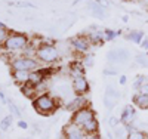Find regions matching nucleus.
Wrapping results in <instances>:
<instances>
[{
  "instance_id": "6ab92c4d",
  "label": "nucleus",
  "mask_w": 148,
  "mask_h": 139,
  "mask_svg": "<svg viewBox=\"0 0 148 139\" xmlns=\"http://www.w3.org/2000/svg\"><path fill=\"white\" fill-rule=\"evenodd\" d=\"M90 14L96 18H104L105 16V8H102L99 3L90 5Z\"/></svg>"
},
{
  "instance_id": "a878e982",
  "label": "nucleus",
  "mask_w": 148,
  "mask_h": 139,
  "mask_svg": "<svg viewBox=\"0 0 148 139\" xmlns=\"http://www.w3.org/2000/svg\"><path fill=\"white\" fill-rule=\"evenodd\" d=\"M147 81H148V79L145 77V75H139V77H136V80L133 81V87H135V89H139V87L142 84H145Z\"/></svg>"
},
{
  "instance_id": "bb28decb",
  "label": "nucleus",
  "mask_w": 148,
  "mask_h": 139,
  "mask_svg": "<svg viewBox=\"0 0 148 139\" xmlns=\"http://www.w3.org/2000/svg\"><path fill=\"white\" fill-rule=\"evenodd\" d=\"M8 105H9L10 111L14 112V116H16V117H21V111H19V108L16 107V104H14L12 101H8Z\"/></svg>"
},
{
  "instance_id": "a211bd4d",
  "label": "nucleus",
  "mask_w": 148,
  "mask_h": 139,
  "mask_svg": "<svg viewBox=\"0 0 148 139\" xmlns=\"http://www.w3.org/2000/svg\"><path fill=\"white\" fill-rule=\"evenodd\" d=\"M88 39H89L90 45H98V46H101V45L105 42V39H104V33H101V31H95V33L88 34Z\"/></svg>"
},
{
  "instance_id": "72a5a7b5",
  "label": "nucleus",
  "mask_w": 148,
  "mask_h": 139,
  "mask_svg": "<svg viewBox=\"0 0 148 139\" xmlns=\"http://www.w3.org/2000/svg\"><path fill=\"white\" fill-rule=\"evenodd\" d=\"M141 46H142V49L148 50V40H147V39H144V40L141 42Z\"/></svg>"
},
{
  "instance_id": "aec40b11",
  "label": "nucleus",
  "mask_w": 148,
  "mask_h": 139,
  "mask_svg": "<svg viewBox=\"0 0 148 139\" xmlns=\"http://www.w3.org/2000/svg\"><path fill=\"white\" fill-rule=\"evenodd\" d=\"M22 93L25 95V96H28V98H31V99H34L36 98V93H37V87L33 86V84H30V83H27V84L22 86Z\"/></svg>"
},
{
  "instance_id": "f3484780",
  "label": "nucleus",
  "mask_w": 148,
  "mask_h": 139,
  "mask_svg": "<svg viewBox=\"0 0 148 139\" xmlns=\"http://www.w3.org/2000/svg\"><path fill=\"white\" fill-rule=\"evenodd\" d=\"M82 129H83V132H84L86 135L98 133V129H99V123H98V120H96V118H93V120H90L89 123H86Z\"/></svg>"
},
{
  "instance_id": "423d86ee",
  "label": "nucleus",
  "mask_w": 148,
  "mask_h": 139,
  "mask_svg": "<svg viewBox=\"0 0 148 139\" xmlns=\"http://www.w3.org/2000/svg\"><path fill=\"white\" fill-rule=\"evenodd\" d=\"M86 133L83 132L82 127H79L74 123H68L62 129V139H84Z\"/></svg>"
},
{
  "instance_id": "58836bf2",
  "label": "nucleus",
  "mask_w": 148,
  "mask_h": 139,
  "mask_svg": "<svg viewBox=\"0 0 148 139\" xmlns=\"http://www.w3.org/2000/svg\"><path fill=\"white\" fill-rule=\"evenodd\" d=\"M147 56H148V53H147Z\"/></svg>"
},
{
  "instance_id": "39448f33",
  "label": "nucleus",
  "mask_w": 148,
  "mask_h": 139,
  "mask_svg": "<svg viewBox=\"0 0 148 139\" xmlns=\"http://www.w3.org/2000/svg\"><path fill=\"white\" fill-rule=\"evenodd\" d=\"M93 118H95V111H93L89 105H86V107L77 110L76 112H73V116H71V123L77 124L79 127H83L86 123H89V121L93 120Z\"/></svg>"
},
{
  "instance_id": "393cba45",
  "label": "nucleus",
  "mask_w": 148,
  "mask_h": 139,
  "mask_svg": "<svg viewBox=\"0 0 148 139\" xmlns=\"http://www.w3.org/2000/svg\"><path fill=\"white\" fill-rule=\"evenodd\" d=\"M12 124V116H6L2 121H0V129L2 130H8Z\"/></svg>"
},
{
  "instance_id": "c9c22d12",
  "label": "nucleus",
  "mask_w": 148,
  "mask_h": 139,
  "mask_svg": "<svg viewBox=\"0 0 148 139\" xmlns=\"http://www.w3.org/2000/svg\"><path fill=\"white\" fill-rule=\"evenodd\" d=\"M110 123H111V126H116V124H117V118H116V117H111Z\"/></svg>"
},
{
  "instance_id": "9d476101",
  "label": "nucleus",
  "mask_w": 148,
  "mask_h": 139,
  "mask_svg": "<svg viewBox=\"0 0 148 139\" xmlns=\"http://www.w3.org/2000/svg\"><path fill=\"white\" fill-rule=\"evenodd\" d=\"M52 73V68H39V70H36V71H31L30 73V84L33 86H40L46 81V75H49Z\"/></svg>"
},
{
  "instance_id": "f257e3e1",
  "label": "nucleus",
  "mask_w": 148,
  "mask_h": 139,
  "mask_svg": "<svg viewBox=\"0 0 148 139\" xmlns=\"http://www.w3.org/2000/svg\"><path fill=\"white\" fill-rule=\"evenodd\" d=\"M59 102L61 101L58 98H55L52 93H40L33 99V107L39 114L49 116L52 112H55V110L61 105Z\"/></svg>"
},
{
  "instance_id": "dca6fc26",
  "label": "nucleus",
  "mask_w": 148,
  "mask_h": 139,
  "mask_svg": "<svg viewBox=\"0 0 148 139\" xmlns=\"http://www.w3.org/2000/svg\"><path fill=\"white\" fill-rule=\"evenodd\" d=\"M119 98H120V95H119L116 90L111 89V87H108V89H107V93H105V99H104L105 107L113 108V107H114V104L117 102V99H119Z\"/></svg>"
},
{
  "instance_id": "4c0bfd02",
  "label": "nucleus",
  "mask_w": 148,
  "mask_h": 139,
  "mask_svg": "<svg viewBox=\"0 0 148 139\" xmlns=\"http://www.w3.org/2000/svg\"><path fill=\"white\" fill-rule=\"evenodd\" d=\"M0 27H6V25H5V24H3L2 21H0Z\"/></svg>"
},
{
  "instance_id": "b1692460",
  "label": "nucleus",
  "mask_w": 148,
  "mask_h": 139,
  "mask_svg": "<svg viewBox=\"0 0 148 139\" xmlns=\"http://www.w3.org/2000/svg\"><path fill=\"white\" fill-rule=\"evenodd\" d=\"M9 34H10V31H9L6 27H0V47L5 45L6 39L9 37Z\"/></svg>"
},
{
  "instance_id": "ddd939ff",
  "label": "nucleus",
  "mask_w": 148,
  "mask_h": 139,
  "mask_svg": "<svg viewBox=\"0 0 148 139\" xmlns=\"http://www.w3.org/2000/svg\"><path fill=\"white\" fill-rule=\"evenodd\" d=\"M70 75L74 77H80V75H84V64L83 61H73L70 64Z\"/></svg>"
},
{
  "instance_id": "20e7f679",
  "label": "nucleus",
  "mask_w": 148,
  "mask_h": 139,
  "mask_svg": "<svg viewBox=\"0 0 148 139\" xmlns=\"http://www.w3.org/2000/svg\"><path fill=\"white\" fill-rule=\"evenodd\" d=\"M9 67L12 68V71L21 70V71H30L31 73V71L42 68V64L37 61V58L24 56V55H14V58L9 61Z\"/></svg>"
},
{
  "instance_id": "412c9836",
  "label": "nucleus",
  "mask_w": 148,
  "mask_h": 139,
  "mask_svg": "<svg viewBox=\"0 0 148 139\" xmlns=\"http://www.w3.org/2000/svg\"><path fill=\"white\" fill-rule=\"evenodd\" d=\"M127 39H129L130 42H133V43H141V42L144 40V31H141V30L130 31V33L127 34Z\"/></svg>"
},
{
  "instance_id": "6e6552de",
  "label": "nucleus",
  "mask_w": 148,
  "mask_h": 139,
  "mask_svg": "<svg viewBox=\"0 0 148 139\" xmlns=\"http://www.w3.org/2000/svg\"><path fill=\"white\" fill-rule=\"evenodd\" d=\"M71 87H73V93L76 96H84V95H88V92H89V83H88V80H86L84 75L74 77L73 83H71Z\"/></svg>"
},
{
  "instance_id": "f03ea898",
  "label": "nucleus",
  "mask_w": 148,
  "mask_h": 139,
  "mask_svg": "<svg viewBox=\"0 0 148 139\" xmlns=\"http://www.w3.org/2000/svg\"><path fill=\"white\" fill-rule=\"evenodd\" d=\"M36 58L40 64L51 65V64H53V62H56L58 58H59L58 47L53 46L52 42L42 40V43L39 45V47H37V50H36Z\"/></svg>"
},
{
  "instance_id": "2eb2a0df",
  "label": "nucleus",
  "mask_w": 148,
  "mask_h": 139,
  "mask_svg": "<svg viewBox=\"0 0 148 139\" xmlns=\"http://www.w3.org/2000/svg\"><path fill=\"white\" fill-rule=\"evenodd\" d=\"M132 102L135 104V107H138L141 110H148V95H142L136 92L132 98Z\"/></svg>"
},
{
  "instance_id": "4468645a",
  "label": "nucleus",
  "mask_w": 148,
  "mask_h": 139,
  "mask_svg": "<svg viewBox=\"0 0 148 139\" xmlns=\"http://www.w3.org/2000/svg\"><path fill=\"white\" fill-rule=\"evenodd\" d=\"M12 79L19 84H27L30 81V71H21V70H14L12 71Z\"/></svg>"
},
{
  "instance_id": "1a4fd4ad",
  "label": "nucleus",
  "mask_w": 148,
  "mask_h": 139,
  "mask_svg": "<svg viewBox=\"0 0 148 139\" xmlns=\"http://www.w3.org/2000/svg\"><path fill=\"white\" fill-rule=\"evenodd\" d=\"M129 56H130V53L126 49L119 47V49H111L107 55V59L110 62H113V64H125V62L129 61Z\"/></svg>"
},
{
  "instance_id": "c85d7f7f",
  "label": "nucleus",
  "mask_w": 148,
  "mask_h": 139,
  "mask_svg": "<svg viewBox=\"0 0 148 139\" xmlns=\"http://www.w3.org/2000/svg\"><path fill=\"white\" fill-rule=\"evenodd\" d=\"M83 64H84V67H90V65L93 64V56H92V55L83 56Z\"/></svg>"
},
{
  "instance_id": "7ed1b4c3",
  "label": "nucleus",
  "mask_w": 148,
  "mask_h": 139,
  "mask_svg": "<svg viewBox=\"0 0 148 139\" xmlns=\"http://www.w3.org/2000/svg\"><path fill=\"white\" fill-rule=\"evenodd\" d=\"M30 40L25 34L22 33H10L9 37L6 39L5 45L2 46V49L6 53H18V52H24L25 47L28 46Z\"/></svg>"
},
{
  "instance_id": "cd10ccee",
  "label": "nucleus",
  "mask_w": 148,
  "mask_h": 139,
  "mask_svg": "<svg viewBox=\"0 0 148 139\" xmlns=\"http://www.w3.org/2000/svg\"><path fill=\"white\" fill-rule=\"evenodd\" d=\"M136 62H138L139 65L148 68V56H147V55H138V56H136Z\"/></svg>"
},
{
  "instance_id": "7c9ffc66",
  "label": "nucleus",
  "mask_w": 148,
  "mask_h": 139,
  "mask_svg": "<svg viewBox=\"0 0 148 139\" xmlns=\"http://www.w3.org/2000/svg\"><path fill=\"white\" fill-rule=\"evenodd\" d=\"M84 139H101L99 133H92V135H86Z\"/></svg>"
},
{
  "instance_id": "c756f323",
  "label": "nucleus",
  "mask_w": 148,
  "mask_h": 139,
  "mask_svg": "<svg viewBox=\"0 0 148 139\" xmlns=\"http://www.w3.org/2000/svg\"><path fill=\"white\" fill-rule=\"evenodd\" d=\"M138 92H139V93H142V95H148V81L139 87V89H138Z\"/></svg>"
},
{
  "instance_id": "5701e85b",
  "label": "nucleus",
  "mask_w": 148,
  "mask_h": 139,
  "mask_svg": "<svg viewBox=\"0 0 148 139\" xmlns=\"http://www.w3.org/2000/svg\"><path fill=\"white\" fill-rule=\"evenodd\" d=\"M119 34H120V31H114V30H105V31H104V39H105L107 42H111V40H114Z\"/></svg>"
},
{
  "instance_id": "2f4dec72",
  "label": "nucleus",
  "mask_w": 148,
  "mask_h": 139,
  "mask_svg": "<svg viewBox=\"0 0 148 139\" xmlns=\"http://www.w3.org/2000/svg\"><path fill=\"white\" fill-rule=\"evenodd\" d=\"M138 2H139V5H141L144 9L148 10V0H138Z\"/></svg>"
},
{
  "instance_id": "f8f14e48",
  "label": "nucleus",
  "mask_w": 148,
  "mask_h": 139,
  "mask_svg": "<svg viewBox=\"0 0 148 139\" xmlns=\"http://www.w3.org/2000/svg\"><path fill=\"white\" fill-rule=\"evenodd\" d=\"M135 117H136V114H135V108L132 105H127L125 107V110H123L121 116H120V121L125 124V126H129L135 121Z\"/></svg>"
},
{
  "instance_id": "f704fd0d",
  "label": "nucleus",
  "mask_w": 148,
  "mask_h": 139,
  "mask_svg": "<svg viewBox=\"0 0 148 139\" xmlns=\"http://www.w3.org/2000/svg\"><path fill=\"white\" fill-rule=\"evenodd\" d=\"M18 126H19L21 129H27V123H25V121H22V120L18 121Z\"/></svg>"
},
{
  "instance_id": "e433bc0d",
  "label": "nucleus",
  "mask_w": 148,
  "mask_h": 139,
  "mask_svg": "<svg viewBox=\"0 0 148 139\" xmlns=\"http://www.w3.org/2000/svg\"><path fill=\"white\" fill-rule=\"evenodd\" d=\"M0 99H2L3 102H6V99H5V95H3V92H0Z\"/></svg>"
},
{
  "instance_id": "0eeeda50",
  "label": "nucleus",
  "mask_w": 148,
  "mask_h": 139,
  "mask_svg": "<svg viewBox=\"0 0 148 139\" xmlns=\"http://www.w3.org/2000/svg\"><path fill=\"white\" fill-rule=\"evenodd\" d=\"M70 43L76 53H86L90 47V42L88 39V36H76L70 40Z\"/></svg>"
},
{
  "instance_id": "9b49d317",
  "label": "nucleus",
  "mask_w": 148,
  "mask_h": 139,
  "mask_svg": "<svg viewBox=\"0 0 148 139\" xmlns=\"http://www.w3.org/2000/svg\"><path fill=\"white\" fill-rule=\"evenodd\" d=\"M86 105H89L88 104V101H86L84 96H76V98H73V99H68L67 102L64 104V108L70 112H76L77 110L86 107Z\"/></svg>"
},
{
  "instance_id": "4be33fe9",
  "label": "nucleus",
  "mask_w": 148,
  "mask_h": 139,
  "mask_svg": "<svg viewBox=\"0 0 148 139\" xmlns=\"http://www.w3.org/2000/svg\"><path fill=\"white\" fill-rule=\"evenodd\" d=\"M126 139H148V138H147V133H145L144 130L135 129V130H132V132L127 133Z\"/></svg>"
},
{
  "instance_id": "473e14b6",
  "label": "nucleus",
  "mask_w": 148,
  "mask_h": 139,
  "mask_svg": "<svg viewBox=\"0 0 148 139\" xmlns=\"http://www.w3.org/2000/svg\"><path fill=\"white\" fill-rule=\"evenodd\" d=\"M127 79H126V75H120V79H119V83L120 84H126Z\"/></svg>"
}]
</instances>
